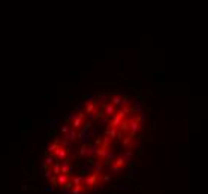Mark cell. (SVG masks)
<instances>
[{"label":"cell","mask_w":208,"mask_h":194,"mask_svg":"<svg viewBox=\"0 0 208 194\" xmlns=\"http://www.w3.org/2000/svg\"><path fill=\"white\" fill-rule=\"evenodd\" d=\"M69 130H70V127H69V125H63V127H62V133H63V135H66Z\"/></svg>","instance_id":"d6986e66"},{"label":"cell","mask_w":208,"mask_h":194,"mask_svg":"<svg viewBox=\"0 0 208 194\" xmlns=\"http://www.w3.org/2000/svg\"><path fill=\"white\" fill-rule=\"evenodd\" d=\"M53 175L54 176L60 175V163H54V166H53Z\"/></svg>","instance_id":"9a60e30c"},{"label":"cell","mask_w":208,"mask_h":194,"mask_svg":"<svg viewBox=\"0 0 208 194\" xmlns=\"http://www.w3.org/2000/svg\"><path fill=\"white\" fill-rule=\"evenodd\" d=\"M49 181H51V184H53L54 187H58V184H57V176H53Z\"/></svg>","instance_id":"44dd1931"},{"label":"cell","mask_w":208,"mask_h":194,"mask_svg":"<svg viewBox=\"0 0 208 194\" xmlns=\"http://www.w3.org/2000/svg\"><path fill=\"white\" fill-rule=\"evenodd\" d=\"M72 173H74V166L69 163V166H68V173H66V175H68V176H70Z\"/></svg>","instance_id":"ac0fdd59"},{"label":"cell","mask_w":208,"mask_h":194,"mask_svg":"<svg viewBox=\"0 0 208 194\" xmlns=\"http://www.w3.org/2000/svg\"><path fill=\"white\" fill-rule=\"evenodd\" d=\"M111 179H112V178L109 176V175H105V176L102 178V181H103V182H111Z\"/></svg>","instance_id":"ffe728a7"},{"label":"cell","mask_w":208,"mask_h":194,"mask_svg":"<svg viewBox=\"0 0 208 194\" xmlns=\"http://www.w3.org/2000/svg\"><path fill=\"white\" fill-rule=\"evenodd\" d=\"M94 112H97V108H96V102L94 100H92V102H88L87 105H86V112L84 113H94Z\"/></svg>","instance_id":"ba28073f"},{"label":"cell","mask_w":208,"mask_h":194,"mask_svg":"<svg viewBox=\"0 0 208 194\" xmlns=\"http://www.w3.org/2000/svg\"><path fill=\"white\" fill-rule=\"evenodd\" d=\"M132 111H133V109L130 108V106H123V108L118 109V113H115V115H117V117H120L121 119H124V118H126Z\"/></svg>","instance_id":"8992f818"},{"label":"cell","mask_w":208,"mask_h":194,"mask_svg":"<svg viewBox=\"0 0 208 194\" xmlns=\"http://www.w3.org/2000/svg\"><path fill=\"white\" fill-rule=\"evenodd\" d=\"M78 154H80V155H86V154H87V145L86 143L81 146V149H80V152H78Z\"/></svg>","instance_id":"e0dca14e"},{"label":"cell","mask_w":208,"mask_h":194,"mask_svg":"<svg viewBox=\"0 0 208 194\" xmlns=\"http://www.w3.org/2000/svg\"><path fill=\"white\" fill-rule=\"evenodd\" d=\"M99 184V175H96V173H90L87 178H84V185H86V188H92V187L97 185Z\"/></svg>","instance_id":"6da1fadb"},{"label":"cell","mask_w":208,"mask_h":194,"mask_svg":"<svg viewBox=\"0 0 208 194\" xmlns=\"http://www.w3.org/2000/svg\"><path fill=\"white\" fill-rule=\"evenodd\" d=\"M102 113H103V117H114L115 115V106L111 105L109 102H105L102 106Z\"/></svg>","instance_id":"3957f363"},{"label":"cell","mask_w":208,"mask_h":194,"mask_svg":"<svg viewBox=\"0 0 208 194\" xmlns=\"http://www.w3.org/2000/svg\"><path fill=\"white\" fill-rule=\"evenodd\" d=\"M58 146H60V142H58V140H54V142H53V145H49L48 146V149H47V152H49V154H53L57 148H58Z\"/></svg>","instance_id":"4fadbf2b"},{"label":"cell","mask_w":208,"mask_h":194,"mask_svg":"<svg viewBox=\"0 0 208 194\" xmlns=\"http://www.w3.org/2000/svg\"><path fill=\"white\" fill-rule=\"evenodd\" d=\"M124 166H126V160L123 157H118V158H114V161L111 163V169L112 172H121L124 169Z\"/></svg>","instance_id":"7a4b0ae2"},{"label":"cell","mask_w":208,"mask_h":194,"mask_svg":"<svg viewBox=\"0 0 208 194\" xmlns=\"http://www.w3.org/2000/svg\"><path fill=\"white\" fill-rule=\"evenodd\" d=\"M133 140H135V137H132L130 135H127L126 137H123V145H124L126 148H130L132 143H133Z\"/></svg>","instance_id":"9c48e42d"},{"label":"cell","mask_w":208,"mask_h":194,"mask_svg":"<svg viewBox=\"0 0 208 194\" xmlns=\"http://www.w3.org/2000/svg\"><path fill=\"white\" fill-rule=\"evenodd\" d=\"M84 118H86V113H84V112H80V113H78V115L75 117V119L72 121V129H74V130H78V129H80V127L82 125Z\"/></svg>","instance_id":"5b68a950"},{"label":"cell","mask_w":208,"mask_h":194,"mask_svg":"<svg viewBox=\"0 0 208 194\" xmlns=\"http://www.w3.org/2000/svg\"><path fill=\"white\" fill-rule=\"evenodd\" d=\"M72 184L74 185H82L84 184V176H75L72 179Z\"/></svg>","instance_id":"5bb4252c"},{"label":"cell","mask_w":208,"mask_h":194,"mask_svg":"<svg viewBox=\"0 0 208 194\" xmlns=\"http://www.w3.org/2000/svg\"><path fill=\"white\" fill-rule=\"evenodd\" d=\"M43 176L47 178V179H51L54 175H53V172H51V170H48V169H47V170H43Z\"/></svg>","instance_id":"2e32d148"},{"label":"cell","mask_w":208,"mask_h":194,"mask_svg":"<svg viewBox=\"0 0 208 194\" xmlns=\"http://www.w3.org/2000/svg\"><path fill=\"white\" fill-rule=\"evenodd\" d=\"M69 181V176H66V175H58L57 176V184L60 185V187H63L64 184H66Z\"/></svg>","instance_id":"30bf717a"},{"label":"cell","mask_w":208,"mask_h":194,"mask_svg":"<svg viewBox=\"0 0 208 194\" xmlns=\"http://www.w3.org/2000/svg\"><path fill=\"white\" fill-rule=\"evenodd\" d=\"M84 193H86V188H84L82 185H74L72 194H84Z\"/></svg>","instance_id":"8fae6325"},{"label":"cell","mask_w":208,"mask_h":194,"mask_svg":"<svg viewBox=\"0 0 208 194\" xmlns=\"http://www.w3.org/2000/svg\"><path fill=\"white\" fill-rule=\"evenodd\" d=\"M53 155H54V158L57 160V161H60V160H64V158L68 157V151L64 149L62 145H60V146H58V148L53 152Z\"/></svg>","instance_id":"277c9868"},{"label":"cell","mask_w":208,"mask_h":194,"mask_svg":"<svg viewBox=\"0 0 208 194\" xmlns=\"http://www.w3.org/2000/svg\"><path fill=\"white\" fill-rule=\"evenodd\" d=\"M54 160H56L54 155L51 154V155H47V157L43 158V161H42V163H43L45 166H51V164H54Z\"/></svg>","instance_id":"7c38bea8"},{"label":"cell","mask_w":208,"mask_h":194,"mask_svg":"<svg viewBox=\"0 0 208 194\" xmlns=\"http://www.w3.org/2000/svg\"><path fill=\"white\" fill-rule=\"evenodd\" d=\"M76 139H78V131L74 130V129H70L66 135H64V140H68V142H74Z\"/></svg>","instance_id":"52a82bcc"}]
</instances>
